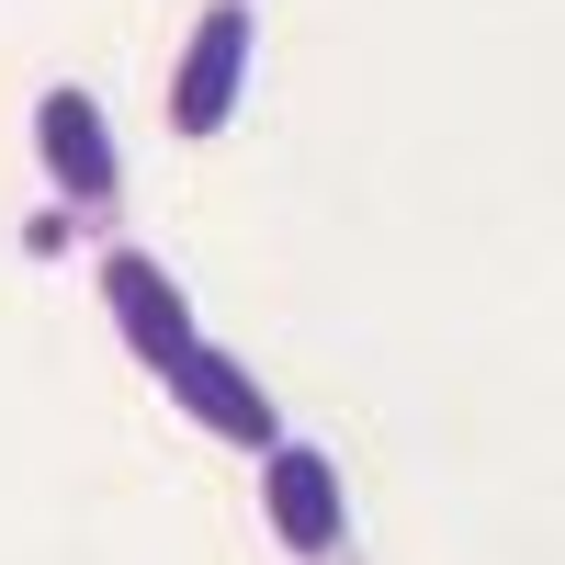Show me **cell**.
<instances>
[{
	"label": "cell",
	"mask_w": 565,
	"mask_h": 565,
	"mask_svg": "<svg viewBox=\"0 0 565 565\" xmlns=\"http://www.w3.org/2000/svg\"><path fill=\"white\" fill-rule=\"evenodd\" d=\"M34 159H45V181H57V204H90V215L125 204V148H114L90 79H45L34 90Z\"/></svg>",
	"instance_id": "cell-1"
},
{
	"label": "cell",
	"mask_w": 565,
	"mask_h": 565,
	"mask_svg": "<svg viewBox=\"0 0 565 565\" xmlns=\"http://www.w3.org/2000/svg\"><path fill=\"white\" fill-rule=\"evenodd\" d=\"M249 45H260V12L249 0H204L193 34H181V68H170V136H226L249 90Z\"/></svg>",
	"instance_id": "cell-2"
},
{
	"label": "cell",
	"mask_w": 565,
	"mask_h": 565,
	"mask_svg": "<svg viewBox=\"0 0 565 565\" xmlns=\"http://www.w3.org/2000/svg\"><path fill=\"white\" fill-rule=\"evenodd\" d=\"M260 521H271L282 554L340 565L351 554V487H340V463H328L317 441H271L260 452Z\"/></svg>",
	"instance_id": "cell-3"
},
{
	"label": "cell",
	"mask_w": 565,
	"mask_h": 565,
	"mask_svg": "<svg viewBox=\"0 0 565 565\" xmlns=\"http://www.w3.org/2000/svg\"><path fill=\"white\" fill-rule=\"evenodd\" d=\"M90 295H103V317H114V340L148 362V373H170L181 351L204 340L193 328V295H181V271L159 260V249H103V271H90Z\"/></svg>",
	"instance_id": "cell-4"
},
{
	"label": "cell",
	"mask_w": 565,
	"mask_h": 565,
	"mask_svg": "<svg viewBox=\"0 0 565 565\" xmlns=\"http://www.w3.org/2000/svg\"><path fill=\"white\" fill-rule=\"evenodd\" d=\"M159 385H170V407L193 418V430L238 441V452H271V441H282V418H271V385H260V373H249L238 351H215V340H193V351H181V362L159 373Z\"/></svg>",
	"instance_id": "cell-5"
}]
</instances>
